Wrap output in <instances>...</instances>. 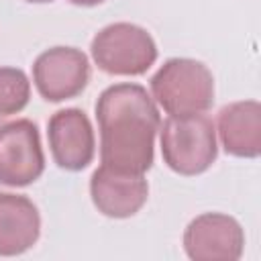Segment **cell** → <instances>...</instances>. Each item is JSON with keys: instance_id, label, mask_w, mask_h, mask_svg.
Here are the masks:
<instances>
[{"instance_id": "6da1fadb", "label": "cell", "mask_w": 261, "mask_h": 261, "mask_svg": "<svg viewBox=\"0 0 261 261\" xmlns=\"http://www.w3.org/2000/svg\"><path fill=\"white\" fill-rule=\"evenodd\" d=\"M102 165L133 175H145L155 157L159 110L141 84L108 86L96 102Z\"/></svg>"}, {"instance_id": "277c9868", "label": "cell", "mask_w": 261, "mask_h": 261, "mask_svg": "<svg viewBox=\"0 0 261 261\" xmlns=\"http://www.w3.org/2000/svg\"><path fill=\"white\" fill-rule=\"evenodd\" d=\"M94 63L112 75H141L157 59L153 37L139 24L112 22L96 33L90 45Z\"/></svg>"}, {"instance_id": "8fae6325", "label": "cell", "mask_w": 261, "mask_h": 261, "mask_svg": "<svg viewBox=\"0 0 261 261\" xmlns=\"http://www.w3.org/2000/svg\"><path fill=\"white\" fill-rule=\"evenodd\" d=\"M218 135L224 151L232 157L255 159L261 153V104L241 100L218 112Z\"/></svg>"}, {"instance_id": "4fadbf2b", "label": "cell", "mask_w": 261, "mask_h": 261, "mask_svg": "<svg viewBox=\"0 0 261 261\" xmlns=\"http://www.w3.org/2000/svg\"><path fill=\"white\" fill-rule=\"evenodd\" d=\"M71 4H77V6H96V4H100V2H104V0H69Z\"/></svg>"}, {"instance_id": "7c38bea8", "label": "cell", "mask_w": 261, "mask_h": 261, "mask_svg": "<svg viewBox=\"0 0 261 261\" xmlns=\"http://www.w3.org/2000/svg\"><path fill=\"white\" fill-rule=\"evenodd\" d=\"M31 98V82L18 67H0V118L20 112Z\"/></svg>"}, {"instance_id": "30bf717a", "label": "cell", "mask_w": 261, "mask_h": 261, "mask_svg": "<svg viewBox=\"0 0 261 261\" xmlns=\"http://www.w3.org/2000/svg\"><path fill=\"white\" fill-rule=\"evenodd\" d=\"M41 234V216L31 198L0 194V255L14 257L29 251Z\"/></svg>"}, {"instance_id": "ba28073f", "label": "cell", "mask_w": 261, "mask_h": 261, "mask_svg": "<svg viewBox=\"0 0 261 261\" xmlns=\"http://www.w3.org/2000/svg\"><path fill=\"white\" fill-rule=\"evenodd\" d=\"M47 139L53 161L61 169L80 171L94 159V128L86 112L80 108L57 110L47 122Z\"/></svg>"}, {"instance_id": "5bb4252c", "label": "cell", "mask_w": 261, "mask_h": 261, "mask_svg": "<svg viewBox=\"0 0 261 261\" xmlns=\"http://www.w3.org/2000/svg\"><path fill=\"white\" fill-rule=\"evenodd\" d=\"M27 2H33V4H47V2H53V0H27Z\"/></svg>"}, {"instance_id": "9c48e42d", "label": "cell", "mask_w": 261, "mask_h": 261, "mask_svg": "<svg viewBox=\"0 0 261 261\" xmlns=\"http://www.w3.org/2000/svg\"><path fill=\"white\" fill-rule=\"evenodd\" d=\"M90 196L98 212L110 218H128L137 214L149 196V186L143 175L120 173L100 165L90 179Z\"/></svg>"}, {"instance_id": "5b68a950", "label": "cell", "mask_w": 261, "mask_h": 261, "mask_svg": "<svg viewBox=\"0 0 261 261\" xmlns=\"http://www.w3.org/2000/svg\"><path fill=\"white\" fill-rule=\"evenodd\" d=\"M45 155L39 128L29 118L0 124V184L22 188L41 177Z\"/></svg>"}, {"instance_id": "3957f363", "label": "cell", "mask_w": 261, "mask_h": 261, "mask_svg": "<svg viewBox=\"0 0 261 261\" xmlns=\"http://www.w3.org/2000/svg\"><path fill=\"white\" fill-rule=\"evenodd\" d=\"M159 133L163 161L175 173L198 175L216 161V128L204 112L167 116L161 122Z\"/></svg>"}, {"instance_id": "7a4b0ae2", "label": "cell", "mask_w": 261, "mask_h": 261, "mask_svg": "<svg viewBox=\"0 0 261 261\" xmlns=\"http://www.w3.org/2000/svg\"><path fill=\"white\" fill-rule=\"evenodd\" d=\"M151 92L169 116L200 114L214 102V77L202 61L173 57L151 77Z\"/></svg>"}, {"instance_id": "8992f818", "label": "cell", "mask_w": 261, "mask_h": 261, "mask_svg": "<svg viewBox=\"0 0 261 261\" xmlns=\"http://www.w3.org/2000/svg\"><path fill=\"white\" fill-rule=\"evenodd\" d=\"M33 82L49 102L75 98L90 82V61L75 47H51L35 59Z\"/></svg>"}, {"instance_id": "52a82bcc", "label": "cell", "mask_w": 261, "mask_h": 261, "mask_svg": "<svg viewBox=\"0 0 261 261\" xmlns=\"http://www.w3.org/2000/svg\"><path fill=\"white\" fill-rule=\"evenodd\" d=\"M184 249L194 261H237L245 249V232L232 216L206 212L186 226Z\"/></svg>"}]
</instances>
